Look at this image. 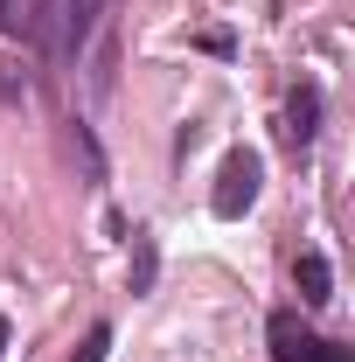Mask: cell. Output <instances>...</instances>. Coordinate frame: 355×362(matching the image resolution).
Listing matches in <instances>:
<instances>
[{
	"mask_svg": "<svg viewBox=\"0 0 355 362\" xmlns=\"http://www.w3.org/2000/svg\"><path fill=\"white\" fill-rule=\"evenodd\" d=\"M258 188H265V160H258L251 146H230V153H223V175H216V195H209V209H216L223 223H237V216L258 202Z\"/></svg>",
	"mask_w": 355,
	"mask_h": 362,
	"instance_id": "obj_1",
	"label": "cell"
},
{
	"mask_svg": "<svg viewBox=\"0 0 355 362\" xmlns=\"http://www.w3.org/2000/svg\"><path fill=\"white\" fill-rule=\"evenodd\" d=\"M265 341H272V362H349V349H334L327 334H313L293 307H279L265 320Z\"/></svg>",
	"mask_w": 355,
	"mask_h": 362,
	"instance_id": "obj_2",
	"label": "cell"
},
{
	"mask_svg": "<svg viewBox=\"0 0 355 362\" xmlns=\"http://www.w3.org/2000/svg\"><path fill=\"white\" fill-rule=\"evenodd\" d=\"M28 35H35V49L49 63H70V0H42L35 21H28Z\"/></svg>",
	"mask_w": 355,
	"mask_h": 362,
	"instance_id": "obj_3",
	"label": "cell"
},
{
	"mask_svg": "<svg viewBox=\"0 0 355 362\" xmlns=\"http://www.w3.org/2000/svg\"><path fill=\"white\" fill-rule=\"evenodd\" d=\"M313 133H320V90L300 84L286 98V139H293V146H313Z\"/></svg>",
	"mask_w": 355,
	"mask_h": 362,
	"instance_id": "obj_4",
	"label": "cell"
},
{
	"mask_svg": "<svg viewBox=\"0 0 355 362\" xmlns=\"http://www.w3.org/2000/svg\"><path fill=\"white\" fill-rule=\"evenodd\" d=\"M293 286H300V300H307V307H327V300H334V272H327V258H320V251H300Z\"/></svg>",
	"mask_w": 355,
	"mask_h": 362,
	"instance_id": "obj_5",
	"label": "cell"
},
{
	"mask_svg": "<svg viewBox=\"0 0 355 362\" xmlns=\"http://www.w3.org/2000/svg\"><path fill=\"white\" fill-rule=\"evenodd\" d=\"M146 286H153V237L133 230V293H146Z\"/></svg>",
	"mask_w": 355,
	"mask_h": 362,
	"instance_id": "obj_6",
	"label": "cell"
},
{
	"mask_svg": "<svg viewBox=\"0 0 355 362\" xmlns=\"http://www.w3.org/2000/svg\"><path fill=\"white\" fill-rule=\"evenodd\" d=\"M105 356H112V327L98 320V327H91V334H84V349H77V356H70V362H105Z\"/></svg>",
	"mask_w": 355,
	"mask_h": 362,
	"instance_id": "obj_7",
	"label": "cell"
},
{
	"mask_svg": "<svg viewBox=\"0 0 355 362\" xmlns=\"http://www.w3.org/2000/svg\"><path fill=\"white\" fill-rule=\"evenodd\" d=\"M14 98H28V77H14V63H0V105H14Z\"/></svg>",
	"mask_w": 355,
	"mask_h": 362,
	"instance_id": "obj_8",
	"label": "cell"
},
{
	"mask_svg": "<svg viewBox=\"0 0 355 362\" xmlns=\"http://www.w3.org/2000/svg\"><path fill=\"white\" fill-rule=\"evenodd\" d=\"M195 49H209V56H230L237 42H230V28H202V35H195Z\"/></svg>",
	"mask_w": 355,
	"mask_h": 362,
	"instance_id": "obj_9",
	"label": "cell"
},
{
	"mask_svg": "<svg viewBox=\"0 0 355 362\" xmlns=\"http://www.w3.org/2000/svg\"><path fill=\"white\" fill-rule=\"evenodd\" d=\"M21 28V14H14V0H0V35H14Z\"/></svg>",
	"mask_w": 355,
	"mask_h": 362,
	"instance_id": "obj_10",
	"label": "cell"
},
{
	"mask_svg": "<svg viewBox=\"0 0 355 362\" xmlns=\"http://www.w3.org/2000/svg\"><path fill=\"white\" fill-rule=\"evenodd\" d=\"M0 349H7V320H0Z\"/></svg>",
	"mask_w": 355,
	"mask_h": 362,
	"instance_id": "obj_11",
	"label": "cell"
}]
</instances>
